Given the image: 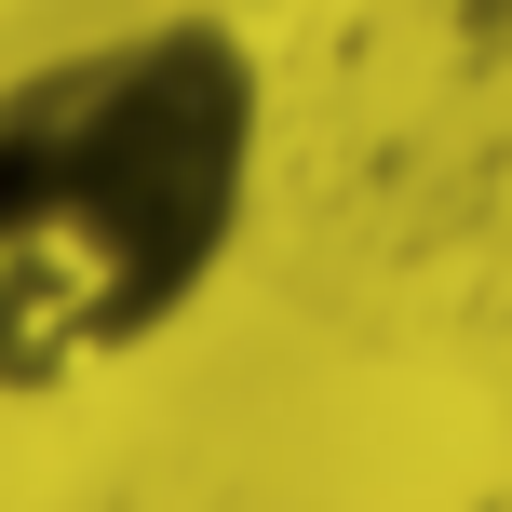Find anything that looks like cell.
I'll list each match as a JSON object with an SVG mask.
<instances>
[{"instance_id": "1", "label": "cell", "mask_w": 512, "mask_h": 512, "mask_svg": "<svg viewBox=\"0 0 512 512\" xmlns=\"http://www.w3.org/2000/svg\"><path fill=\"white\" fill-rule=\"evenodd\" d=\"M270 81L230 14H122L0 68V405L149 364L230 283Z\"/></svg>"}]
</instances>
